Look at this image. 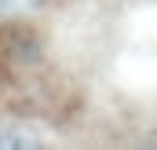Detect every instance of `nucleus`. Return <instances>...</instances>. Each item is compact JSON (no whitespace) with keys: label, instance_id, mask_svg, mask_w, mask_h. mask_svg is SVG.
Instances as JSON below:
<instances>
[{"label":"nucleus","instance_id":"obj_1","mask_svg":"<svg viewBox=\"0 0 157 150\" xmlns=\"http://www.w3.org/2000/svg\"><path fill=\"white\" fill-rule=\"evenodd\" d=\"M4 147L26 150V147H40V139L29 136V128H0V150H4Z\"/></svg>","mask_w":157,"mask_h":150},{"label":"nucleus","instance_id":"obj_2","mask_svg":"<svg viewBox=\"0 0 157 150\" xmlns=\"http://www.w3.org/2000/svg\"><path fill=\"white\" fill-rule=\"evenodd\" d=\"M33 0H0V11H22V7H29Z\"/></svg>","mask_w":157,"mask_h":150}]
</instances>
